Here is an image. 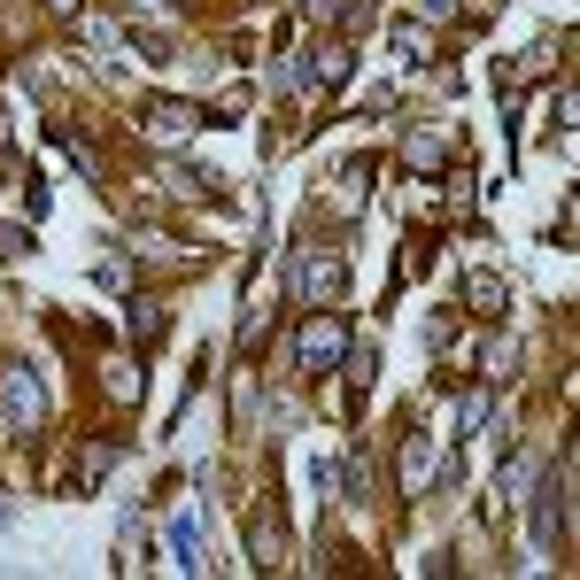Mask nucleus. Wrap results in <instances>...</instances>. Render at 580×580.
<instances>
[{
	"label": "nucleus",
	"instance_id": "1",
	"mask_svg": "<svg viewBox=\"0 0 580 580\" xmlns=\"http://www.w3.org/2000/svg\"><path fill=\"white\" fill-rule=\"evenodd\" d=\"M47 426V379L32 372V364H9L0 372V434H39Z\"/></svg>",
	"mask_w": 580,
	"mask_h": 580
},
{
	"label": "nucleus",
	"instance_id": "2",
	"mask_svg": "<svg viewBox=\"0 0 580 580\" xmlns=\"http://www.w3.org/2000/svg\"><path fill=\"white\" fill-rule=\"evenodd\" d=\"M294 357H302V372H341V364H349V317H334V310H317V317L302 325V341H294Z\"/></svg>",
	"mask_w": 580,
	"mask_h": 580
},
{
	"label": "nucleus",
	"instance_id": "3",
	"mask_svg": "<svg viewBox=\"0 0 580 580\" xmlns=\"http://www.w3.org/2000/svg\"><path fill=\"white\" fill-rule=\"evenodd\" d=\"M294 294L302 302H341L349 294V264L341 256H310V247H302V256H294Z\"/></svg>",
	"mask_w": 580,
	"mask_h": 580
},
{
	"label": "nucleus",
	"instance_id": "4",
	"mask_svg": "<svg viewBox=\"0 0 580 580\" xmlns=\"http://www.w3.org/2000/svg\"><path fill=\"white\" fill-rule=\"evenodd\" d=\"M565 487H572V464H565L557 480L534 472V487H527V495H534V549H557V534H565Z\"/></svg>",
	"mask_w": 580,
	"mask_h": 580
},
{
	"label": "nucleus",
	"instance_id": "5",
	"mask_svg": "<svg viewBox=\"0 0 580 580\" xmlns=\"http://www.w3.org/2000/svg\"><path fill=\"white\" fill-rule=\"evenodd\" d=\"M349 77H357V47L334 39V47H317V70H302L294 86H302V94H334V86H349Z\"/></svg>",
	"mask_w": 580,
	"mask_h": 580
},
{
	"label": "nucleus",
	"instance_id": "6",
	"mask_svg": "<svg viewBox=\"0 0 580 580\" xmlns=\"http://www.w3.org/2000/svg\"><path fill=\"white\" fill-rule=\"evenodd\" d=\"M194 132H202V109H186V101H147V140L179 147V140H194Z\"/></svg>",
	"mask_w": 580,
	"mask_h": 580
},
{
	"label": "nucleus",
	"instance_id": "7",
	"mask_svg": "<svg viewBox=\"0 0 580 580\" xmlns=\"http://www.w3.org/2000/svg\"><path fill=\"white\" fill-rule=\"evenodd\" d=\"M162 542H171V565H179V572H209V557H202V527H194L186 511L162 527Z\"/></svg>",
	"mask_w": 580,
	"mask_h": 580
},
{
	"label": "nucleus",
	"instance_id": "8",
	"mask_svg": "<svg viewBox=\"0 0 580 580\" xmlns=\"http://www.w3.org/2000/svg\"><path fill=\"white\" fill-rule=\"evenodd\" d=\"M434 480V434H410L402 442V495H426Z\"/></svg>",
	"mask_w": 580,
	"mask_h": 580
},
{
	"label": "nucleus",
	"instance_id": "9",
	"mask_svg": "<svg viewBox=\"0 0 580 580\" xmlns=\"http://www.w3.org/2000/svg\"><path fill=\"white\" fill-rule=\"evenodd\" d=\"M55 147L70 155V171H77V179H86V186H101V155H94L86 140H77V132H62V124H55Z\"/></svg>",
	"mask_w": 580,
	"mask_h": 580
},
{
	"label": "nucleus",
	"instance_id": "10",
	"mask_svg": "<svg viewBox=\"0 0 580 580\" xmlns=\"http://www.w3.org/2000/svg\"><path fill=\"white\" fill-rule=\"evenodd\" d=\"M162 186H171V194H202V202H209L225 179H209V171H186V162H162Z\"/></svg>",
	"mask_w": 580,
	"mask_h": 580
},
{
	"label": "nucleus",
	"instance_id": "11",
	"mask_svg": "<svg viewBox=\"0 0 580 580\" xmlns=\"http://www.w3.org/2000/svg\"><path fill=\"white\" fill-rule=\"evenodd\" d=\"M464 302H472L480 317H495V310H504V279H487V271H472V279H464Z\"/></svg>",
	"mask_w": 580,
	"mask_h": 580
},
{
	"label": "nucleus",
	"instance_id": "12",
	"mask_svg": "<svg viewBox=\"0 0 580 580\" xmlns=\"http://www.w3.org/2000/svg\"><path fill=\"white\" fill-rule=\"evenodd\" d=\"M402 162H410V171H419V179H426V171H442V140L410 132V140H402Z\"/></svg>",
	"mask_w": 580,
	"mask_h": 580
},
{
	"label": "nucleus",
	"instance_id": "13",
	"mask_svg": "<svg viewBox=\"0 0 580 580\" xmlns=\"http://www.w3.org/2000/svg\"><path fill=\"white\" fill-rule=\"evenodd\" d=\"M341 487H349V504H372V464H364V449H349V464H341Z\"/></svg>",
	"mask_w": 580,
	"mask_h": 580
},
{
	"label": "nucleus",
	"instance_id": "14",
	"mask_svg": "<svg viewBox=\"0 0 580 580\" xmlns=\"http://www.w3.org/2000/svg\"><path fill=\"white\" fill-rule=\"evenodd\" d=\"M534 457H511V472H504V504H527V487H534Z\"/></svg>",
	"mask_w": 580,
	"mask_h": 580
},
{
	"label": "nucleus",
	"instance_id": "15",
	"mask_svg": "<svg viewBox=\"0 0 580 580\" xmlns=\"http://www.w3.org/2000/svg\"><path fill=\"white\" fill-rule=\"evenodd\" d=\"M256 565H287V534H279L271 519L256 527Z\"/></svg>",
	"mask_w": 580,
	"mask_h": 580
},
{
	"label": "nucleus",
	"instance_id": "16",
	"mask_svg": "<svg viewBox=\"0 0 580 580\" xmlns=\"http://www.w3.org/2000/svg\"><path fill=\"white\" fill-rule=\"evenodd\" d=\"M549 62H557V47H527V55L511 62V86H519V77H542Z\"/></svg>",
	"mask_w": 580,
	"mask_h": 580
},
{
	"label": "nucleus",
	"instance_id": "17",
	"mask_svg": "<svg viewBox=\"0 0 580 580\" xmlns=\"http://www.w3.org/2000/svg\"><path fill=\"white\" fill-rule=\"evenodd\" d=\"M132 325H140V341L162 334V302H132Z\"/></svg>",
	"mask_w": 580,
	"mask_h": 580
},
{
	"label": "nucleus",
	"instance_id": "18",
	"mask_svg": "<svg viewBox=\"0 0 580 580\" xmlns=\"http://www.w3.org/2000/svg\"><path fill=\"white\" fill-rule=\"evenodd\" d=\"M0 256H32V232L24 225H0Z\"/></svg>",
	"mask_w": 580,
	"mask_h": 580
},
{
	"label": "nucleus",
	"instance_id": "19",
	"mask_svg": "<svg viewBox=\"0 0 580 580\" xmlns=\"http://www.w3.org/2000/svg\"><path fill=\"white\" fill-rule=\"evenodd\" d=\"M410 9H419V24H449V16H457V0H410Z\"/></svg>",
	"mask_w": 580,
	"mask_h": 580
},
{
	"label": "nucleus",
	"instance_id": "20",
	"mask_svg": "<svg viewBox=\"0 0 580 580\" xmlns=\"http://www.w3.org/2000/svg\"><path fill=\"white\" fill-rule=\"evenodd\" d=\"M302 16H317V24H334V16H341V0H302Z\"/></svg>",
	"mask_w": 580,
	"mask_h": 580
},
{
	"label": "nucleus",
	"instance_id": "21",
	"mask_svg": "<svg viewBox=\"0 0 580 580\" xmlns=\"http://www.w3.org/2000/svg\"><path fill=\"white\" fill-rule=\"evenodd\" d=\"M47 9H55V16H77V9H86V0H47Z\"/></svg>",
	"mask_w": 580,
	"mask_h": 580
}]
</instances>
